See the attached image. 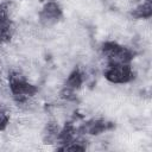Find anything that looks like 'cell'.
<instances>
[{
	"label": "cell",
	"instance_id": "obj_1",
	"mask_svg": "<svg viewBox=\"0 0 152 152\" xmlns=\"http://www.w3.org/2000/svg\"><path fill=\"white\" fill-rule=\"evenodd\" d=\"M7 86L12 96L15 99L17 102H25L30 97L34 96L37 93V87L28 82L26 76L20 74L19 71L10 72L7 77Z\"/></svg>",
	"mask_w": 152,
	"mask_h": 152
},
{
	"label": "cell",
	"instance_id": "obj_2",
	"mask_svg": "<svg viewBox=\"0 0 152 152\" xmlns=\"http://www.w3.org/2000/svg\"><path fill=\"white\" fill-rule=\"evenodd\" d=\"M101 53L104 57L107 65L131 64L134 58V51L116 42H106L101 46Z\"/></svg>",
	"mask_w": 152,
	"mask_h": 152
},
{
	"label": "cell",
	"instance_id": "obj_3",
	"mask_svg": "<svg viewBox=\"0 0 152 152\" xmlns=\"http://www.w3.org/2000/svg\"><path fill=\"white\" fill-rule=\"evenodd\" d=\"M103 76L113 84H126L135 78V71L131 64L106 65Z\"/></svg>",
	"mask_w": 152,
	"mask_h": 152
},
{
	"label": "cell",
	"instance_id": "obj_4",
	"mask_svg": "<svg viewBox=\"0 0 152 152\" xmlns=\"http://www.w3.org/2000/svg\"><path fill=\"white\" fill-rule=\"evenodd\" d=\"M63 17L62 7L57 1H48L39 12V20L44 26H51L58 23Z\"/></svg>",
	"mask_w": 152,
	"mask_h": 152
},
{
	"label": "cell",
	"instance_id": "obj_5",
	"mask_svg": "<svg viewBox=\"0 0 152 152\" xmlns=\"http://www.w3.org/2000/svg\"><path fill=\"white\" fill-rule=\"evenodd\" d=\"M109 127V125L102 120V119H94V120H90L88 121L83 127V132L87 133V134H90V135H99L101 133H103L104 131H107Z\"/></svg>",
	"mask_w": 152,
	"mask_h": 152
},
{
	"label": "cell",
	"instance_id": "obj_6",
	"mask_svg": "<svg viewBox=\"0 0 152 152\" xmlns=\"http://www.w3.org/2000/svg\"><path fill=\"white\" fill-rule=\"evenodd\" d=\"M13 34V24L6 13L0 12V44L10 40Z\"/></svg>",
	"mask_w": 152,
	"mask_h": 152
},
{
	"label": "cell",
	"instance_id": "obj_7",
	"mask_svg": "<svg viewBox=\"0 0 152 152\" xmlns=\"http://www.w3.org/2000/svg\"><path fill=\"white\" fill-rule=\"evenodd\" d=\"M83 81H84V77H83L82 71L80 69H74L69 74V76L66 77L64 88H68L72 91H76L77 89L81 88V86L83 84Z\"/></svg>",
	"mask_w": 152,
	"mask_h": 152
},
{
	"label": "cell",
	"instance_id": "obj_8",
	"mask_svg": "<svg viewBox=\"0 0 152 152\" xmlns=\"http://www.w3.org/2000/svg\"><path fill=\"white\" fill-rule=\"evenodd\" d=\"M132 15L138 19H148L152 15V2L151 0H144L133 11Z\"/></svg>",
	"mask_w": 152,
	"mask_h": 152
},
{
	"label": "cell",
	"instance_id": "obj_9",
	"mask_svg": "<svg viewBox=\"0 0 152 152\" xmlns=\"http://www.w3.org/2000/svg\"><path fill=\"white\" fill-rule=\"evenodd\" d=\"M8 124H10V115L5 109L0 107V131L6 129Z\"/></svg>",
	"mask_w": 152,
	"mask_h": 152
}]
</instances>
